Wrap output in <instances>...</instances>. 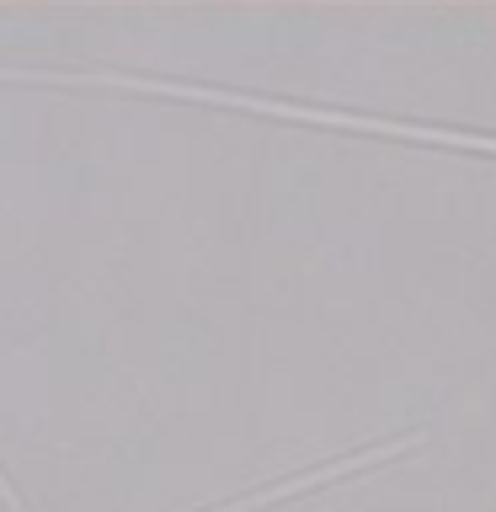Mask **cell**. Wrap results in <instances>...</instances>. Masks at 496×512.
Listing matches in <instances>:
<instances>
[{
	"label": "cell",
	"mask_w": 496,
	"mask_h": 512,
	"mask_svg": "<svg viewBox=\"0 0 496 512\" xmlns=\"http://www.w3.org/2000/svg\"><path fill=\"white\" fill-rule=\"evenodd\" d=\"M416 443H427L422 432H406V438H384V443H374V448H363V454H347V459H336V464H320V470H304V475H294V480H283V486L251 491V496H240V502H219V507H208V512H256V507L288 502V496H304V491L326 486V480H342V475L368 470V464H379V459H395L400 448H416Z\"/></svg>",
	"instance_id": "obj_1"
},
{
	"label": "cell",
	"mask_w": 496,
	"mask_h": 512,
	"mask_svg": "<svg viewBox=\"0 0 496 512\" xmlns=\"http://www.w3.org/2000/svg\"><path fill=\"white\" fill-rule=\"evenodd\" d=\"M0 496H6V507H11V512H22V496H16V491L6 486V475H0Z\"/></svg>",
	"instance_id": "obj_2"
}]
</instances>
